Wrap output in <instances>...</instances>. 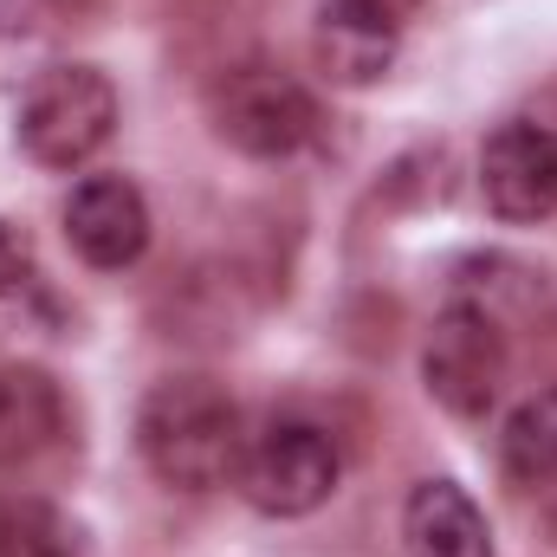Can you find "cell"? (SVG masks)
Segmentation results:
<instances>
[{"mask_svg":"<svg viewBox=\"0 0 557 557\" xmlns=\"http://www.w3.org/2000/svg\"><path fill=\"white\" fill-rule=\"evenodd\" d=\"M240 409L214 376H162L137 409V454L169 493H214L240 467Z\"/></svg>","mask_w":557,"mask_h":557,"instance_id":"6da1fadb","label":"cell"},{"mask_svg":"<svg viewBox=\"0 0 557 557\" xmlns=\"http://www.w3.org/2000/svg\"><path fill=\"white\" fill-rule=\"evenodd\" d=\"M111 131H117V85L98 65L59 59L26 78L13 137L39 169H85L111 143Z\"/></svg>","mask_w":557,"mask_h":557,"instance_id":"7a4b0ae2","label":"cell"},{"mask_svg":"<svg viewBox=\"0 0 557 557\" xmlns=\"http://www.w3.org/2000/svg\"><path fill=\"white\" fill-rule=\"evenodd\" d=\"M208 124L214 137L253 162H285L318 137V98L285 72V65H227L208 85Z\"/></svg>","mask_w":557,"mask_h":557,"instance_id":"3957f363","label":"cell"},{"mask_svg":"<svg viewBox=\"0 0 557 557\" xmlns=\"http://www.w3.org/2000/svg\"><path fill=\"white\" fill-rule=\"evenodd\" d=\"M506 370H512V350H506L499 318L473 298H454L421 344V389L434 396V409H447L454 421L493 416Z\"/></svg>","mask_w":557,"mask_h":557,"instance_id":"277c9868","label":"cell"},{"mask_svg":"<svg viewBox=\"0 0 557 557\" xmlns=\"http://www.w3.org/2000/svg\"><path fill=\"white\" fill-rule=\"evenodd\" d=\"M337 473H344V454L318 421H267L240 447L234 486L267 519H305L337 493Z\"/></svg>","mask_w":557,"mask_h":557,"instance_id":"5b68a950","label":"cell"},{"mask_svg":"<svg viewBox=\"0 0 557 557\" xmlns=\"http://www.w3.org/2000/svg\"><path fill=\"white\" fill-rule=\"evenodd\" d=\"M480 195L512 227L557 214V124H532V117L499 124L480 149Z\"/></svg>","mask_w":557,"mask_h":557,"instance_id":"8992f818","label":"cell"},{"mask_svg":"<svg viewBox=\"0 0 557 557\" xmlns=\"http://www.w3.org/2000/svg\"><path fill=\"white\" fill-rule=\"evenodd\" d=\"M65 240L85 267L124 273L149 247V201L131 175H85L65 195Z\"/></svg>","mask_w":557,"mask_h":557,"instance_id":"52a82bcc","label":"cell"},{"mask_svg":"<svg viewBox=\"0 0 557 557\" xmlns=\"http://www.w3.org/2000/svg\"><path fill=\"white\" fill-rule=\"evenodd\" d=\"M396 46H403V13L396 7H383V0H324L318 7L311 52H318V72L331 85H344V91L376 85L396 65Z\"/></svg>","mask_w":557,"mask_h":557,"instance_id":"ba28073f","label":"cell"},{"mask_svg":"<svg viewBox=\"0 0 557 557\" xmlns=\"http://www.w3.org/2000/svg\"><path fill=\"white\" fill-rule=\"evenodd\" d=\"M65 441V389L39 363L0 370V467H33Z\"/></svg>","mask_w":557,"mask_h":557,"instance_id":"9c48e42d","label":"cell"},{"mask_svg":"<svg viewBox=\"0 0 557 557\" xmlns=\"http://www.w3.org/2000/svg\"><path fill=\"white\" fill-rule=\"evenodd\" d=\"M409 557H493V525L454 480H421L403 506Z\"/></svg>","mask_w":557,"mask_h":557,"instance_id":"30bf717a","label":"cell"},{"mask_svg":"<svg viewBox=\"0 0 557 557\" xmlns=\"http://www.w3.org/2000/svg\"><path fill=\"white\" fill-rule=\"evenodd\" d=\"M499 460L512 480L525 486H545L557 480V383L525 396L512 416H506V434H499Z\"/></svg>","mask_w":557,"mask_h":557,"instance_id":"8fae6325","label":"cell"},{"mask_svg":"<svg viewBox=\"0 0 557 557\" xmlns=\"http://www.w3.org/2000/svg\"><path fill=\"white\" fill-rule=\"evenodd\" d=\"M0 557H78V532L46 499H0Z\"/></svg>","mask_w":557,"mask_h":557,"instance_id":"7c38bea8","label":"cell"},{"mask_svg":"<svg viewBox=\"0 0 557 557\" xmlns=\"http://www.w3.org/2000/svg\"><path fill=\"white\" fill-rule=\"evenodd\" d=\"M26 273H33V247H26V234H20L13 221H0V298L20 292Z\"/></svg>","mask_w":557,"mask_h":557,"instance_id":"4fadbf2b","label":"cell"},{"mask_svg":"<svg viewBox=\"0 0 557 557\" xmlns=\"http://www.w3.org/2000/svg\"><path fill=\"white\" fill-rule=\"evenodd\" d=\"M383 7H396V13H416L421 0H383Z\"/></svg>","mask_w":557,"mask_h":557,"instance_id":"5bb4252c","label":"cell"}]
</instances>
